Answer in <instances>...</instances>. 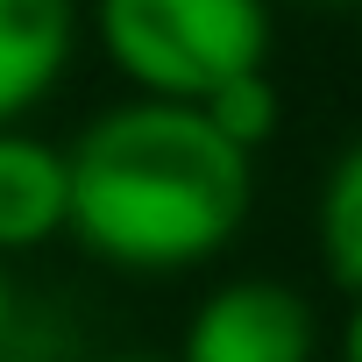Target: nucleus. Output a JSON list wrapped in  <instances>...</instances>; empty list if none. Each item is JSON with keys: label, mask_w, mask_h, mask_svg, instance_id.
I'll return each mask as SVG.
<instances>
[{"label": "nucleus", "mask_w": 362, "mask_h": 362, "mask_svg": "<svg viewBox=\"0 0 362 362\" xmlns=\"http://www.w3.org/2000/svg\"><path fill=\"white\" fill-rule=\"evenodd\" d=\"M71 242L121 277H185L235 249L256 214V156L185 100H121L78 128Z\"/></svg>", "instance_id": "f257e3e1"}, {"label": "nucleus", "mask_w": 362, "mask_h": 362, "mask_svg": "<svg viewBox=\"0 0 362 362\" xmlns=\"http://www.w3.org/2000/svg\"><path fill=\"white\" fill-rule=\"evenodd\" d=\"M86 22L135 100L199 107L270 64V0H93Z\"/></svg>", "instance_id": "f03ea898"}, {"label": "nucleus", "mask_w": 362, "mask_h": 362, "mask_svg": "<svg viewBox=\"0 0 362 362\" xmlns=\"http://www.w3.org/2000/svg\"><path fill=\"white\" fill-rule=\"evenodd\" d=\"M170 362H320V313L298 284L221 277L192 305Z\"/></svg>", "instance_id": "7ed1b4c3"}, {"label": "nucleus", "mask_w": 362, "mask_h": 362, "mask_svg": "<svg viewBox=\"0 0 362 362\" xmlns=\"http://www.w3.org/2000/svg\"><path fill=\"white\" fill-rule=\"evenodd\" d=\"M78 0H0V128H22L78 57Z\"/></svg>", "instance_id": "20e7f679"}, {"label": "nucleus", "mask_w": 362, "mask_h": 362, "mask_svg": "<svg viewBox=\"0 0 362 362\" xmlns=\"http://www.w3.org/2000/svg\"><path fill=\"white\" fill-rule=\"evenodd\" d=\"M71 228V163L64 142L22 128H0V263L29 256Z\"/></svg>", "instance_id": "39448f33"}, {"label": "nucleus", "mask_w": 362, "mask_h": 362, "mask_svg": "<svg viewBox=\"0 0 362 362\" xmlns=\"http://www.w3.org/2000/svg\"><path fill=\"white\" fill-rule=\"evenodd\" d=\"M313 242H320V270L362 298V128L334 149L327 177H320V206H313Z\"/></svg>", "instance_id": "423d86ee"}, {"label": "nucleus", "mask_w": 362, "mask_h": 362, "mask_svg": "<svg viewBox=\"0 0 362 362\" xmlns=\"http://www.w3.org/2000/svg\"><path fill=\"white\" fill-rule=\"evenodd\" d=\"M199 114H206L242 156H256V149H270L277 128H284V93H277V78H270V64H263V71H242V78H228L221 93H206Z\"/></svg>", "instance_id": "0eeeda50"}, {"label": "nucleus", "mask_w": 362, "mask_h": 362, "mask_svg": "<svg viewBox=\"0 0 362 362\" xmlns=\"http://www.w3.org/2000/svg\"><path fill=\"white\" fill-rule=\"evenodd\" d=\"M334 362H362V298H348V320L334 334Z\"/></svg>", "instance_id": "6e6552de"}, {"label": "nucleus", "mask_w": 362, "mask_h": 362, "mask_svg": "<svg viewBox=\"0 0 362 362\" xmlns=\"http://www.w3.org/2000/svg\"><path fill=\"white\" fill-rule=\"evenodd\" d=\"M15 320H22V298H15V277H8V263H0V355L15 348Z\"/></svg>", "instance_id": "1a4fd4ad"}, {"label": "nucleus", "mask_w": 362, "mask_h": 362, "mask_svg": "<svg viewBox=\"0 0 362 362\" xmlns=\"http://www.w3.org/2000/svg\"><path fill=\"white\" fill-rule=\"evenodd\" d=\"M100 362H170V355H100Z\"/></svg>", "instance_id": "9d476101"}, {"label": "nucleus", "mask_w": 362, "mask_h": 362, "mask_svg": "<svg viewBox=\"0 0 362 362\" xmlns=\"http://www.w3.org/2000/svg\"><path fill=\"white\" fill-rule=\"evenodd\" d=\"M313 8H341V0H313Z\"/></svg>", "instance_id": "9b49d317"}]
</instances>
